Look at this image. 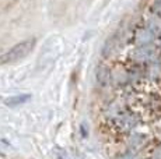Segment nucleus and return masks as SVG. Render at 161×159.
<instances>
[{"label":"nucleus","mask_w":161,"mask_h":159,"mask_svg":"<svg viewBox=\"0 0 161 159\" xmlns=\"http://www.w3.org/2000/svg\"><path fill=\"white\" fill-rule=\"evenodd\" d=\"M156 8H161V0H157L156 2Z\"/></svg>","instance_id":"obj_3"},{"label":"nucleus","mask_w":161,"mask_h":159,"mask_svg":"<svg viewBox=\"0 0 161 159\" xmlns=\"http://www.w3.org/2000/svg\"><path fill=\"white\" fill-rule=\"evenodd\" d=\"M59 159H63V158H59Z\"/></svg>","instance_id":"obj_4"},{"label":"nucleus","mask_w":161,"mask_h":159,"mask_svg":"<svg viewBox=\"0 0 161 159\" xmlns=\"http://www.w3.org/2000/svg\"><path fill=\"white\" fill-rule=\"evenodd\" d=\"M31 95L30 94H23V95H14V96H10L4 100V103L10 108H14V106H18V105H23V103L28 102Z\"/></svg>","instance_id":"obj_2"},{"label":"nucleus","mask_w":161,"mask_h":159,"mask_svg":"<svg viewBox=\"0 0 161 159\" xmlns=\"http://www.w3.org/2000/svg\"><path fill=\"white\" fill-rule=\"evenodd\" d=\"M34 46H35L34 39H27V41L20 42L11 49H8L7 52H4L3 54H0V64H11L24 59L25 56L30 54V52L34 49Z\"/></svg>","instance_id":"obj_1"}]
</instances>
